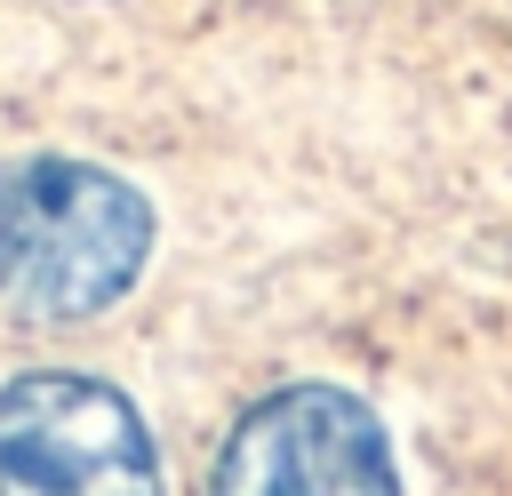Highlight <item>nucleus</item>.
Here are the masks:
<instances>
[{
	"label": "nucleus",
	"instance_id": "nucleus-1",
	"mask_svg": "<svg viewBox=\"0 0 512 496\" xmlns=\"http://www.w3.org/2000/svg\"><path fill=\"white\" fill-rule=\"evenodd\" d=\"M152 256V200L96 160H8L0 216V296L24 320H96L112 312Z\"/></svg>",
	"mask_w": 512,
	"mask_h": 496
},
{
	"label": "nucleus",
	"instance_id": "nucleus-3",
	"mask_svg": "<svg viewBox=\"0 0 512 496\" xmlns=\"http://www.w3.org/2000/svg\"><path fill=\"white\" fill-rule=\"evenodd\" d=\"M208 496H400V472L368 400L336 384H288L232 424Z\"/></svg>",
	"mask_w": 512,
	"mask_h": 496
},
{
	"label": "nucleus",
	"instance_id": "nucleus-4",
	"mask_svg": "<svg viewBox=\"0 0 512 496\" xmlns=\"http://www.w3.org/2000/svg\"><path fill=\"white\" fill-rule=\"evenodd\" d=\"M0 216H8V160H0Z\"/></svg>",
	"mask_w": 512,
	"mask_h": 496
},
{
	"label": "nucleus",
	"instance_id": "nucleus-2",
	"mask_svg": "<svg viewBox=\"0 0 512 496\" xmlns=\"http://www.w3.org/2000/svg\"><path fill=\"white\" fill-rule=\"evenodd\" d=\"M0 496H168L128 392L72 368L0 384Z\"/></svg>",
	"mask_w": 512,
	"mask_h": 496
}]
</instances>
